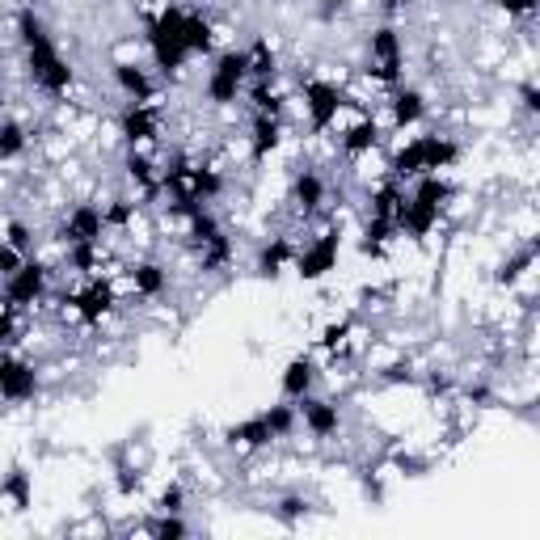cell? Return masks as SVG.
Listing matches in <instances>:
<instances>
[{
    "label": "cell",
    "instance_id": "obj_26",
    "mask_svg": "<svg viewBox=\"0 0 540 540\" xmlns=\"http://www.w3.org/2000/svg\"><path fill=\"white\" fill-rule=\"evenodd\" d=\"M127 178L135 182V190H140L144 199H152L161 190V173H157V165L144 157V148H131L127 152Z\"/></svg>",
    "mask_w": 540,
    "mask_h": 540
},
{
    "label": "cell",
    "instance_id": "obj_3",
    "mask_svg": "<svg viewBox=\"0 0 540 540\" xmlns=\"http://www.w3.org/2000/svg\"><path fill=\"white\" fill-rule=\"evenodd\" d=\"M152 64H157L165 76H178L190 64V47H186V9L182 5H165L161 13L148 17L144 26Z\"/></svg>",
    "mask_w": 540,
    "mask_h": 540
},
{
    "label": "cell",
    "instance_id": "obj_40",
    "mask_svg": "<svg viewBox=\"0 0 540 540\" xmlns=\"http://www.w3.org/2000/svg\"><path fill=\"white\" fill-rule=\"evenodd\" d=\"M22 262H26V254H22V249H17V245H9V241H0V279H9L13 270L22 266Z\"/></svg>",
    "mask_w": 540,
    "mask_h": 540
},
{
    "label": "cell",
    "instance_id": "obj_18",
    "mask_svg": "<svg viewBox=\"0 0 540 540\" xmlns=\"http://www.w3.org/2000/svg\"><path fill=\"white\" fill-rule=\"evenodd\" d=\"M389 119L397 131H410L427 119V98H422V89H410V85H397L393 89V102H389Z\"/></svg>",
    "mask_w": 540,
    "mask_h": 540
},
{
    "label": "cell",
    "instance_id": "obj_15",
    "mask_svg": "<svg viewBox=\"0 0 540 540\" xmlns=\"http://www.w3.org/2000/svg\"><path fill=\"white\" fill-rule=\"evenodd\" d=\"M72 313H76V321H85V325H102V317L114 308V287L106 283V279H93L85 292H76L72 300Z\"/></svg>",
    "mask_w": 540,
    "mask_h": 540
},
{
    "label": "cell",
    "instance_id": "obj_37",
    "mask_svg": "<svg viewBox=\"0 0 540 540\" xmlns=\"http://www.w3.org/2000/svg\"><path fill=\"white\" fill-rule=\"evenodd\" d=\"M106 211V228H127L131 220H135V203L131 199H114L110 207H102Z\"/></svg>",
    "mask_w": 540,
    "mask_h": 540
},
{
    "label": "cell",
    "instance_id": "obj_29",
    "mask_svg": "<svg viewBox=\"0 0 540 540\" xmlns=\"http://www.w3.org/2000/svg\"><path fill=\"white\" fill-rule=\"evenodd\" d=\"M211 43H216V30L203 13L186 9V47H190V60H199V55H211Z\"/></svg>",
    "mask_w": 540,
    "mask_h": 540
},
{
    "label": "cell",
    "instance_id": "obj_49",
    "mask_svg": "<svg viewBox=\"0 0 540 540\" xmlns=\"http://www.w3.org/2000/svg\"><path fill=\"white\" fill-rule=\"evenodd\" d=\"M427 389L439 393V397H448V393H452V380H448V376H427Z\"/></svg>",
    "mask_w": 540,
    "mask_h": 540
},
{
    "label": "cell",
    "instance_id": "obj_20",
    "mask_svg": "<svg viewBox=\"0 0 540 540\" xmlns=\"http://www.w3.org/2000/svg\"><path fill=\"white\" fill-rule=\"evenodd\" d=\"M114 85L123 89V98H127V102H152V98H157V81L148 76V68L131 64V60H119V64H114Z\"/></svg>",
    "mask_w": 540,
    "mask_h": 540
},
{
    "label": "cell",
    "instance_id": "obj_10",
    "mask_svg": "<svg viewBox=\"0 0 540 540\" xmlns=\"http://www.w3.org/2000/svg\"><path fill=\"white\" fill-rule=\"evenodd\" d=\"M43 296H47V266L26 258V262L5 279V308L22 313V308H34Z\"/></svg>",
    "mask_w": 540,
    "mask_h": 540
},
{
    "label": "cell",
    "instance_id": "obj_11",
    "mask_svg": "<svg viewBox=\"0 0 540 540\" xmlns=\"http://www.w3.org/2000/svg\"><path fill=\"white\" fill-rule=\"evenodd\" d=\"M64 245H102L106 237V211L98 203H76L60 228Z\"/></svg>",
    "mask_w": 540,
    "mask_h": 540
},
{
    "label": "cell",
    "instance_id": "obj_1",
    "mask_svg": "<svg viewBox=\"0 0 540 540\" xmlns=\"http://www.w3.org/2000/svg\"><path fill=\"white\" fill-rule=\"evenodd\" d=\"M13 30H17V43L26 51V72H30L34 89H43L47 98H64L76 76H72V64L64 60V51L55 47V38L47 34V22L38 17V9L34 5L17 9Z\"/></svg>",
    "mask_w": 540,
    "mask_h": 540
},
{
    "label": "cell",
    "instance_id": "obj_45",
    "mask_svg": "<svg viewBox=\"0 0 540 540\" xmlns=\"http://www.w3.org/2000/svg\"><path fill=\"white\" fill-rule=\"evenodd\" d=\"M17 338V313L13 308H0V346H9Z\"/></svg>",
    "mask_w": 540,
    "mask_h": 540
},
{
    "label": "cell",
    "instance_id": "obj_46",
    "mask_svg": "<svg viewBox=\"0 0 540 540\" xmlns=\"http://www.w3.org/2000/svg\"><path fill=\"white\" fill-rule=\"evenodd\" d=\"M498 9L507 17H532L536 13V0H498Z\"/></svg>",
    "mask_w": 540,
    "mask_h": 540
},
{
    "label": "cell",
    "instance_id": "obj_17",
    "mask_svg": "<svg viewBox=\"0 0 540 540\" xmlns=\"http://www.w3.org/2000/svg\"><path fill=\"white\" fill-rule=\"evenodd\" d=\"M224 439L233 443V448H241V452H262V448H270V443H279L275 431H270L266 414H254V418L233 422V427L224 431Z\"/></svg>",
    "mask_w": 540,
    "mask_h": 540
},
{
    "label": "cell",
    "instance_id": "obj_30",
    "mask_svg": "<svg viewBox=\"0 0 540 540\" xmlns=\"http://www.w3.org/2000/svg\"><path fill=\"white\" fill-rule=\"evenodd\" d=\"M401 199H405V186L389 173V182H380L376 190H372V199H368V211L372 216H384V220H393L397 216V207H401Z\"/></svg>",
    "mask_w": 540,
    "mask_h": 540
},
{
    "label": "cell",
    "instance_id": "obj_25",
    "mask_svg": "<svg viewBox=\"0 0 540 540\" xmlns=\"http://www.w3.org/2000/svg\"><path fill=\"white\" fill-rule=\"evenodd\" d=\"M296 258V245L287 241V237H270L262 249H258V275L262 279H279L287 266H292Z\"/></svg>",
    "mask_w": 540,
    "mask_h": 540
},
{
    "label": "cell",
    "instance_id": "obj_9",
    "mask_svg": "<svg viewBox=\"0 0 540 540\" xmlns=\"http://www.w3.org/2000/svg\"><path fill=\"white\" fill-rule=\"evenodd\" d=\"M38 393H43V376L30 359L17 355H0V401L9 405H30Z\"/></svg>",
    "mask_w": 540,
    "mask_h": 540
},
{
    "label": "cell",
    "instance_id": "obj_4",
    "mask_svg": "<svg viewBox=\"0 0 540 540\" xmlns=\"http://www.w3.org/2000/svg\"><path fill=\"white\" fill-rule=\"evenodd\" d=\"M245 85H249L245 51L233 47V51H220V55H216V64H211V72H207L203 93H207L211 106H233V102H241Z\"/></svg>",
    "mask_w": 540,
    "mask_h": 540
},
{
    "label": "cell",
    "instance_id": "obj_43",
    "mask_svg": "<svg viewBox=\"0 0 540 540\" xmlns=\"http://www.w3.org/2000/svg\"><path fill=\"white\" fill-rule=\"evenodd\" d=\"M346 334H351V321H338V325H325V334H321V346H325V351H338V346L346 342Z\"/></svg>",
    "mask_w": 540,
    "mask_h": 540
},
{
    "label": "cell",
    "instance_id": "obj_7",
    "mask_svg": "<svg viewBox=\"0 0 540 540\" xmlns=\"http://www.w3.org/2000/svg\"><path fill=\"white\" fill-rule=\"evenodd\" d=\"M342 110H346V89L338 81H321V76H313V81L304 85V119H308V131L313 135L330 131Z\"/></svg>",
    "mask_w": 540,
    "mask_h": 540
},
{
    "label": "cell",
    "instance_id": "obj_23",
    "mask_svg": "<svg viewBox=\"0 0 540 540\" xmlns=\"http://www.w3.org/2000/svg\"><path fill=\"white\" fill-rule=\"evenodd\" d=\"M376 144H380V123L376 119L351 123V127L342 131V140H338L342 157H368V152H376Z\"/></svg>",
    "mask_w": 540,
    "mask_h": 540
},
{
    "label": "cell",
    "instance_id": "obj_48",
    "mask_svg": "<svg viewBox=\"0 0 540 540\" xmlns=\"http://www.w3.org/2000/svg\"><path fill=\"white\" fill-rule=\"evenodd\" d=\"M519 98H524V110H528V114H536V110H540V93H536V85H532V81H528L524 89H519Z\"/></svg>",
    "mask_w": 540,
    "mask_h": 540
},
{
    "label": "cell",
    "instance_id": "obj_32",
    "mask_svg": "<svg viewBox=\"0 0 540 540\" xmlns=\"http://www.w3.org/2000/svg\"><path fill=\"white\" fill-rule=\"evenodd\" d=\"M245 68H249V81H275L279 72V60L275 51H270V43H254L245 51Z\"/></svg>",
    "mask_w": 540,
    "mask_h": 540
},
{
    "label": "cell",
    "instance_id": "obj_19",
    "mask_svg": "<svg viewBox=\"0 0 540 540\" xmlns=\"http://www.w3.org/2000/svg\"><path fill=\"white\" fill-rule=\"evenodd\" d=\"M317 389V363L308 359V355H296V359H287V368L279 376V393L287 401H300Z\"/></svg>",
    "mask_w": 540,
    "mask_h": 540
},
{
    "label": "cell",
    "instance_id": "obj_33",
    "mask_svg": "<svg viewBox=\"0 0 540 540\" xmlns=\"http://www.w3.org/2000/svg\"><path fill=\"white\" fill-rule=\"evenodd\" d=\"M266 422H270V431H275V439H292L296 427H300V414H296V401H279V405H270V410H262Z\"/></svg>",
    "mask_w": 540,
    "mask_h": 540
},
{
    "label": "cell",
    "instance_id": "obj_41",
    "mask_svg": "<svg viewBox=\"0 0 540 540\" xmlns=\"http://www.w3.org/2000/svg\"><path fill=\"white\" fill-rule=\"evenodd\" d=\"M157 511H186V490L178 486V481L161 490V498H157Z\"/></svg>",
    "mask_w": 540,
    "mask_h": 540
},
{
    "label": "cell",
    "instance_id": "obj_31",
    "mask_svg": "<svg viewBox=\"0 0 540 540\" xmlns=\"http://www.w3.org/2000/svg\"><path fill=\"white\" fill-rule=\"evenodd\" d=\"M148 536H157V540H186L190 536V524L182 519V511H157L144 524Z\"/></svg>",
    "mask_w": 540,
    "mask_h": 540
},
{
    "label": "cell",
    "instance_id": "obj_8",
    "mask_svg": "<svg viewBox=\"0 0 540 540\" xmlns=\"http://www.w3.org/2000/svg\"><path fill=\"white\" fill-rule=\"evenodd\" d=\"M338 258H342V233H338V228H325L321 237L304 241L296 249L292 270H296L304 283H317V279L330 275V270H338Z\"/></svg>",
    "mask_w": 540,
    "mask_h": 540
},
{
    "label": "cell",
    "instance_id": "obj_6",
    "mask_svg": "<svg viewBox=\"0 0 540 540\" xmlns=\"http://www.w3.org/2000/svg\"><path fill=\"white\" fill-rule=\"evenodd\" d=\"M401 72H405V43H401L397 26L372 30V38H368V76H372V81H380V85L397 89Z\"/></svg>",
    "mask_w": 540,
    "mask_h": 540
},
{
    "label": "cell",
    "instance_id": "obj_22",
    "mask_svg": "<svg viewBox=\"0 0 540 540\" xmlns=\"http://www.w3.org/2000/svg\"><path fill=\"white\" fill-rule=\"evenodd\" d=\"M0 503H9L13 511H30L34 503V473L26 465H13L0 477Z\"/></svg>",
    "mask_w": 540,
    "mask_h": 540
},
{
    "label": "cell",
    "instance_id": "obj_16",
    "mask_svg": "<svg viewBox=\"0 0 540 540\" xmlns=\"http://www.w3.org/2000/svg\"><path fill=\"white\" fill-rule=\"evenodd\" d=\"M325 199H330V186H325V178L317 169H300L296 173V182H292V203L296 211L308 220V216H317V211L325 207Z\"/></svg>",
    "mask_w": 540,
    "mask_h": 540
},
{
    "label": "cell",
    "instance_id": "obj_14",
    "mask_svg": "<svg viewBox=\"0 0 540 540\" xmlns=\"http://www.w3.org/2000/svg\"><path fill=\"white\" fill-rule=\"evenodd\" d=\"M439 220H443V211H439V207H427V203H418L410 190H405V199H401L397 216H393L397 237H410V241H427L435 228H439Z\"/></svg>",
    "mask_w": 540,
    "mask_h": 540
},
{
    "label": "cell",
    "instance_id": "obj_5",
    "mask_svg": "<svg viewBox=\"0 0 540 540\" xmlns=\"http://www.w3.org/2000/svg\"><path fill=\"white\" fill-rule=\"evenodd\" d=\"M186 224H190V237H195V245H199V254H203V270H211V275H220V270L233 262V241H228V233L220 228V220L207 211V203L203 207H195L186 216Z\"/></svg>",
    "mask_w": 540,
    "mask_h": 540
},
{
    "label": "cell",
    "instance_id": "obj_34",
    "mask_svg": "<svg viewBox=\"0 0 540 540\" xmlns=\"http://www.w3.org/2000/svg\"><path fill=\"white\" fill-rule=\"evenodd\" d=\"M536 266V245H528V249H519V254L515 258H507L503 266H498V283H503V287H515L519 279H524L528 275V270Z\"/></svg>",
    "mask_w": 540,
    "mask_h": 540
},
{
    "label": "cell",
    "instance_id": "obj_42",
    "mask_svg": "<svg viewBox=\"0 0 540 540\" xmlns=\"http://www.w3.org/2000/svg\"><path fill=\"white\" fill-rule=\"evenodd\" d=\"M384 384H418V372L410 368V363H393V368H384L380 372Z\"/></svg>",
    "mask_w": 540,
    "mask_h": 540
},
{
    "label": "cell",
    "instance_id": "obj_38",
    "mask_svg": "<svg viewBox=\"0 0 540 540\" xmlns=\"http://www.w3.org/2000/svg\"><path fill=\"white\" fill-rule=\"evenodd\" d=\"M275 515L283 519V524H300V519L308 515V503L300 494H287V498H279V507H275Z\"/></svg>",
    "mask_w": 540,
    "mask_h": 540
},
{
    "label": "cell",
    "instance_id": "obj_12",
    "mask_svg": "<svg viewBox=\"0 0 540 540\" xmlns=\"http://www.w3.org/2000/svg\"><path fill=\"white\" fill-rule=\"evenodd\" d=\"M296 414H300V427L313 435V439H334L342 431V410H338L330 397L308 393V397L296 401Z\"/></svg>",
    "mask_w": 540,
    "mask_h": 540
},
{
    "label": "cell",
    "instance_id": "obj_35",
    "mask_svg": "<svg viewBox=\"0 0 540 540\" xmlns=\"http://www.w3.org/2000/svg\"><path fill=\"white\" fill-rule=\"evenodd\" d=\"M26 152V127L22 123H0V165L5 161H17Z\"/></svg>",
    "mask_w": 540,
    "mask_h": 540
},
{
    "label": "cell",
    "instance_id": "obj_36",
    "mask_svg": "<svg viewBox=\"0 0 540 540\" xmlns=\"http://www.w3.org/2000/svg\"><path fill=\"white\" fill-rule=\"evenodd\" d=\"M68 262L81 275H98L102 270V245H68Z\"/></svg>",
    "mask_w": 540,
    "mask_h": 540
},
{
    "label": "cell",
    "instance_id": "obj_44",
    "mask_svg": "<svg viewBox=\"0 0 540 540\" xmlns=\"http://www.w3.org/2000/svg\"><path fill=\"white\" fill-rule=\"evenodd\" d=\"M393 465L405 473V477H422L431 469V460H418V456H410V452H401V456H393Z\"/></svg>",
    "mask_w": 540,
    "mask_h": 540
},
{
    "label": "cell",
    "instance_id": "obj_50",
    "mask_svg": "<svg viewBox=\"0 0 540 540\" xmlns=\"http://www.w3.org/2000/svg\"><path fill=\"white\" fill-rule=\"evenodd\" d=\"M401 5H410V0H384V9H389V13H397Z\"/></svg>",
    "mask_w": 540,
    "mask_h": 540
},
{
    "label": "cell",
    "instance_id": "obj_28",
    "mask_svg": "<svg viewBox=\"0 0 540 540\" xmlns=\"http://www.w3.org/2000/svg\"><path fill=\"white\" fill-rule=\"evenodd\" d=\"M397 241V224L393 220H384V216H368V228H363V241L359 249L368 258H384V249H389Z\"/></svg>",
    "mask_w": 540,
    "mask_h": 540
},
{
    "label": "cell",
    "instance_id": "obj_39",
    "mask_svg": "<svg viewBox=\"0 0 540 540\" xmlns=\"http://www.w3.org/2000/svg\"><path fill=\"white\" fill-rule=\"evenodd\" d=\"M5 241H9V245H17V249H22V254H26L30 241H34L30 224H26V220H9V224H5Z\"/></svg>",
    "mask_w": 540,
    "mask_h": 540
},
{
    "label": "cell",
    "instance_id": "obj_27",
    "mask_svg": "<svg viewBox=\"0 0 540 540\" xmlns=\"http://www.w3.org/2000/svg\"><path fill=\"white\" fill-rule=\"evenodd\" d=\"M410 195L418 199V203H427V207H439V211H448V203H452V182L443 178V173H427V178H414V190Z\"/></svg>",
    "mask_w": 540,
    "mask_h": 540
},
{
    "label": "cell",
    "instance_id": "obj_24",
    "mask_svg": "<svg viewBox=\"0 0 540 540\" xmlns=\"http://www.w3.org/2000/svg\"><path fill=\"white\" fill-rule=\"evenodd\" d=\"M169 287V270L161 262H135L131 266V292L140 300H157Z\"/></svg>",
    "mask_w": 540,
    "mask_h": 540
},
{
    "label": "cell",
    "instance_id": "obj_47",
    "mask_svg": "<svg viewBox=\"0 0 540 540\" xmlns=\"http://www.w3.org/2000/svg\"><path fill=\"white\" fill-rule=\"evenodd\" d=\"M465 397L477 405V410H486V405L494 401V397H490V389H481V384H469V389H465Z\"/></svg>",
    "mask_w": 540,
    "mask_h": 540
},
{
    "label": "cell",
    "instance_id": "obj_13",
    "mask_svg": "<svg viewBox=\"0 0 540 540\" xmlns=\"http://www.w3.org/2000/svg\"><path fill=\"white\" fill-rule=\"evenodd\" d=\"M119 131L131 148H148L161 140V110L152 102H127L123 119H119Z\"/></svg>",
    "mask_w": 540,
    "mask_h": 540
},
{
    "label": "cell",
    "instance_id": "obj_51",
    "mask_svg": "<svg viewBox=\"0 0 540 540\" xmlns=\"http://www.w3.org/2000/svg\"><path fill=\"white\" fill-rule=\"evenodd\" d=\"M0 106H5V93H0Z\"/></svg>",
    "mask_w": 540,
    "mask_h": 540
},
{
    "label": "cell",
    "instance_id": "obj_2",
    "mask_svg": "<svg viewBox=\"0 0 540 540\" xmlns=\"http://www.w3.org/2000/svg\"><path fill=\"white\" fill-rule=\"evenodd\" d=\"M456 161H460V144L448 140V135H414V140H405L393 152L389 173L397 182H405V178H427V173H448Z\"/></svg>",
    "mask_w": 540,
    "mask_h": 540
},
{
    "label": "cell",
    "instance_id": "obj_21",
    "mask_svg": "<svg viewBox=\"0 0 540 540\" xmlns=\"http://www.w3.org/2000/svg\"><path fill=\"white\" fill-rule=\"evenodd\" d=\"M279 144H283L279 114H254V123H249V152H254V161H266Z\"/></svg>",
    "mask_w": 540,
    "mask_h": 540
}]
</instances>
